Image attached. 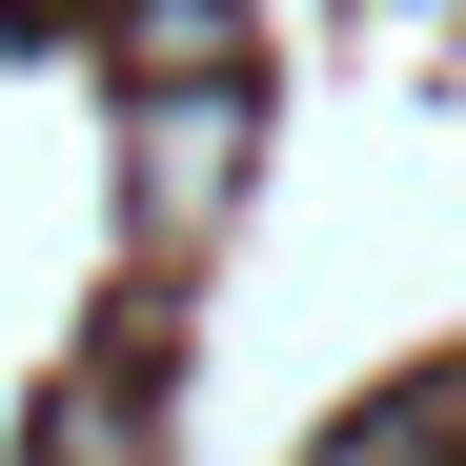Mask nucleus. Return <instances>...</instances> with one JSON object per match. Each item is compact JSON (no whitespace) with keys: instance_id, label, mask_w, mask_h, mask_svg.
<instances>
[{"instance_id":"f257e3e1","label":"nucleus","mask_w":466,"mask_h":466,"mask_svg":"<svg viewBox=\"0 0 466 466\" xmlns=\"http://www.w3.org/2000/svg\"><path fill=\"white\" fill-rule=\"evenodd\" d=\"M223 203H244V82H163V102L122 122V223H142V264L223 244Z\"/></svg>"},{"instance_id":"f03ea898","label":"nucleus","mask_w":466,"mask_h":466,"mask_svg":"<svg viewBox=\"0 0 466 466\" xmlns=\"http://www.w3.org/2000/svg\"><path fill=\"white\" fill-rule=\"evenodd\" d=\"M122 82H244V0H122Z\"/></svg>"},{"instance_id":"20e7f679","label":"nucleus","mask_w":466,"mask_h":466,"mask_svg":"<svg viewBox=\"0 0 466 466\" xmlns=\"http://www.w3.org/2000/svg\"><path fill=\"white\" fill-rule=\"evenodd\" d=\"M325 466H466V426H406V406H385V426H345Z\"/></svg>"},{"instance_id":"7ed1b4c3","label":"nucleus","mask_w":466,"mask_h":466,"mask_svg":"<svg viewBox=\"0 0 466 466\" xmlns=\"http://www.w3.org/2000/svg\"><path fill=\"white\" fill-rule=\"evenodd\" d=\"M41 466H142V365L61 385V406H41Z\"/></svg>"}]
</instances>
